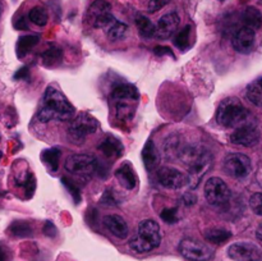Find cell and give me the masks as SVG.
<instances>
[{
  "instance_id": "1",
  "label": "cell",
  "mask_w": 262,
  "mask_h": 261,
  "mask_svg": "<svg viewBox=\"0 0 262 261\" xmlns=\"http://www.w3.org/2000/svg\"><path fill=\"white\" fill-rule=\"evenodd\" d=\"M74 112L76 109L63 92L54 87H48L42 96L37 117L42 123H48L50 120L66 122L73 118Z\"/></svg>"
},
{
  "instance_id": "2",
  "label": "cell",
  "mask_w": 262,
  "mask_h": 261,
  "mask_svg": "<svg viewBox=\"0 0 262 261\" xmlns=\"http://www.w3.org/2000/svg\"><path fill=\"white\" fill-rule=\"evenodd\" d=\"M178 158L187 166L189 171V184L193 182L194 186L200 179L207 173L212 164V155L205 146L200 143L186 145L181 148Z\"/></svg>"
},
{
  "instance_id": "3",
  "label": "cell",
  "mask_w": 262,
  "mask_h": 261,
  "mask_svg": "<svg viewBox=\"0 0 262 261\" xmlns=\"http://www.w3.org/2000/svg\"><path fill=\"white\" fill-rule=\"evenodd\" d=\"M161 243V232L158 223L152 219H145L138 224L137 234L130 238L129 246L135 252L146 253L159 247Z\"/></svg>"
},
{
  "instance_id": "4",
  "label": "cell",
  "mask_w": 262,
  "mask_h": 261,
  "mask_svg": "<svg viewBox=\"0 0 262 261\" xmlns=\"http://www.w3.org/2000/svg\"><path fill=\"white\" fill-rule=\"evenodd\" d=\"M248 118V110L237 97H228L220 102L216 112V120L225 128L239 127Z\"/></svg>"
},
{
  "instance_id": "5",
  "label": "cell",
  "mask_w": 262,
  "mask_h": 261,
  "mask_svg": "<svg viewBox=\"0 0 262 261\" xmlns=\"http://www.w3.org/2000/svg\"><path fill=\"white\" fill-rule=\"evenodd\" d=\"M100 124L96 118L87 113H81L74 120H72L68 128V136L73 142L82 143L90 135H94L99 129Z\"/></svg>"
},
{
  "instance_id": "6",
  "label": "cell",
  "mask_w": 262,
  "mask_h": 261,
  "mask_svg": "<svg viewBox=\"0 0 262 261\" xmlns=\"http://www.w3.org/2000/svg\"><path fill=\"white\" fill-rule=\"evenodd\" d=\"M87 22L95 28H109L115 22L112 5L106 0H95L87 10Z\"/></svg>"
},
{
  "instance_id": "7",
  "label": "cell",
  "mask_w": 262,
  "mask_h": 261,
  "mask_svg": "<svg viewBox=\"0 0 262 261\" xmlns=\"http://www.w3.org/2000/svg\"><path fill=\"white\" fill-rule=\"evenodd\" d=\"M97 159L89 154H74L67 158L64 168L68 173L79 177H89L97 170Z\"/></svg>"
},
{
  "instance_id": "8",
  "label": "cell",
  "mask_w": 262,
  "mask_h": 261,
  "mask_svg": "<svg viewBox=\"0 0 262 261\" xmlns=\"http://www.w3.org/2000/svg\"><path fill=\"white\" fill-rule=\"evenodd\" d=\"M205 197L207 202L215 207H223L229 202L230 189L222 178L212 177L205 183Z\"/></svg>"
},
{
  "instance_id": "9",
  "label": "cell",
  "mask_w": 262,
  "mask_h": 261,
  "mask_svg": "<svg viewBox=\"0 0 262 261\" xmlns=\"http://www.w3.org/2000/svg\"><path fill=\"white\" fill-rule=\"evenodd\" d=\"M223 168H224L225 173L232 178L243 179L250 176L251 170H252V164H251V159L247 155L234 153L225 156Z\"/></svg>"
},
{
  "instance_id": "10",
  "label": "cell",
  "mask_w": 262,
  "mask_h": 261,
  "mask_svg": "<svg viewBox=\"0 0 262 261\" xmlns=\"http://www.w3.org/2000/svg\"><path fill=\"white\" fill-rule=\"evenodd\" d=\"M179 252L189 261H207L211 258L212 250L201 241L194 238H184L179 243Z\"/></svg>"
},
{
  "instance_id": "11",
  "label": "cell",
  "mask_w": 262,
  "mask_h": 261,
  "mask_svg": "<svg viewBox=\"0 0 262 261\" xmlns=\"http://www.w3.org/2000/svg\"><path fill=\"white\" fill-rule=\"evenodd\" d=\"M156 179L160 186L168 189H181L189 184V177L186 173L170 166H163L159 169Z\"/></svg>"
},
{
  "instance_id": "12",
  "label": "cell",
  "mask_w": 262,
  "mask_h": 261,
  "mask_svg": "<svg viewBox=\"0 0 262 261\" xmlns=\"http://www.w3.org/2000/svg\"><path fill=\"white\" fill-rule=\"evenodd\" d=\"M228 256L234 261H262V250L253 243L237 242L229 246Z\"/></svg>"
},
{
  "instance_id": "13",
  "label": "cell",
  "mask_w": 262,
  "mask_h": 261,
  "mask_svg": "<svg viewBox=\"0 0 262 261\" xmlns=\"http://www.w3.org/2000/svg\"><path fill=\"white\" fill-rule=\"evenodd\" d=\"M261 133L256 125L252 124H242L237 127V129L230 136V141L234 145L245 146V147H252L257 145L260 141Z\"/></svg>"
},
{
  "instance_id": "14",
  "label": "cell",
  "mask_w": 262,
  "mask_h": 261,
  "mask_svg": "<svg viewBox=\"0 0 262 261\" xmlns=\"http://www.w3.org/2000/svg\"><path fill=\"white\" fill-rule=\"evenodd\" d=\"M256 41V33L255 30L250 27H242L235 32V35L233 36V48L235 51L241 54H248L252 51L253 46H255Z\"/></svg>"
},
{
  "instance_id": "15",
  "label": "cell",
  "mask_w": 262,
  "mask_h": 261,
  "mask_svg": "<svg viewBox=\"0 0 262 261\" xmlns=\"http://www.w3.org/2000/svg\"><path fill=\"white\" fill-rule=\"evenodd\" d=\"M179 22H181V19H179V15L176 12H170L168 14L163 15L159 19L158 26H156L155 36L158 38H161V40L169 38L171 35H174V32L178 28Z\"/></svg>"
},
{
  "instance_id": "16",
  "label": "cell",
  "mask_w": 262,
  "mask_h": 261,
  "mask_svg": "<svg viewBox=\"0 0 262 261\" xmlns=\"http://www.w3.org/2000/svg\"><path fill=\"white\" fill-rule=\"evenodd\" d=\"M115 178L118 179L120 186L123 188L128 189V191H132L137 186V176H136V171L133 169L132 164L125 161L123 163L119 168L115 171Z\"/></svg>"
},
{
  "instance_id": "17",
  "label": "cell",
  "mask_w": 262,
  "mask_h": 261,
  "mask_svg": "<svg viewBox=\"0 0 262 261\" xmlns=\"http://www.w3.org/2000/svg\"><path fill=\"white\" fill-rule=\"evenodd\" d=\"M102 223H104L105 228H106L113 235H115L117 238H120V240L127 238L128 225L120 215H106V216L104 217V220H102Z\"/></svg>"
},
{
  "instance_id": "18",
  "label": "cell",
  "mask_w": 262,
  "mask_h": 261,
  "mask_svg": "<svg viewBox=\"0 0 262 261\" xmlns=\"http://www.w3.org/2000/svg\"><path fill=\"white\" fill-rule=\"evenodd\" d=\"M113 101H137L140 99V92L136 86L130 83H120L113 89L110 94Z\"/></svg>"
},
{
  "instance_id": "19",
  "label": "cell",
  "mask_w": 262,
  "mask_h": 261,
  "mask_svg": "<svg viewBox=\"0 0 262 261\" xmlns=\"http://www.w3.org/2000/svg\"><path fill=\"white\" fill-rule=\"evenodd\" d=\"M99 150L109 159L119 158L123 154V145L118 138L114 137V136H107V137L100 143Z\"/></svg>"
},
{
  "instance_id": "20",
  "label": "cell",
  "mask_w": 262,
  "mask_h": 261,
  "mask_svg": "<svg viewBox=\"0 0 262 261\" xmlns=\"http://www.w3.org/2000/svg\"><path fill=\"white\" fill-rule=\"evenodd\" d=\"M141 156H142L143 164H145L147 170H154L159 165V159L160 158H159L158 150H156V146L152 140H148L146 142V145L143 146L142 153H141Z\"/></svg>"
},
{
  "instance_id": "21",
  "label": "cell",
  "mask_w": 262,
  "mask_h": 261,
  "mask_svg": "<svg viewBox=\"0 0 262 261\" xmlns=\"http://www.w3.org/2000/svg\"><path fill=\"white\" fill-rule=\"evenodd\" d=\"M61 59H63V50L60 49V46L55 45V44L49 45V48L42 53V63L45 67L58 66Z\"/></svg>"
},
{
  "instance_id": "22",
  "label": "cell",
  "mask_w": 262,
  "mask_h": 261,
  "mask_svg": "<svg viewBox=\"0 0 262 261\" xmlns=\"http://www.w3.org/2000/svg\"><path fill=\"white\" fill-rule=\"evenodd\" d=\"M242 19L246 27H250L252 30H258L262 26V14L260 10L255 7L246 8L242 14Z\"/></svg>"
},
{
  "instance_id": "23",
  "label": "cell",
  "mask_w": 262,
  "mask_h": 261,
  "mask_svg": "<svg viewBox=\"0 0 262 261\" xmlns=\"http://www.w3.org/2000/svg\"><path fill=\"white\" fill-rule=\"evenodd\" d=\"M204 235L207 242L214 243V245H223L232 237V233L223 228H210L205 230Z\"/></svg>"
},
{
  "instance_id": "24",
  "label": "cell",
  "mask_w": 262,
  "mask_h": 261,
  "mask_svg": "<svg viewBox=\"0 0 262 261\" xmlns=\"http://www.w3.org/2000/svg\"><path fill=\"white\" fill-rule=\"evenodd\" d=\"M246 96L253 105L262 109V77L255 79V81L248 84Z\"/></svg>"
},
{
  "instance_id": "25",
  "label": "cell",
  "mask_w": 262,
  "mask_h": 261,
  "mask_svg": "<svg viewBox=\"0 0 262 261\" xmlns=\"http://www.w3.org/2000/svg\"><path fill=\"white\" fill-rule=\"evenodd\" d=\"M38 41H40V37L35 35H27L19 37L17 42V55L19 58H23L26 54H28L32 50V48L37 45Z\"/></svg>"
},
{
  "instance_id": "26",
  "label": "cell",
  "mask_w": 262,
  "mask_h": 261,
  "mask_svg": "<svg viewBox=\"0 0 262 261\" xmlns=\"http://www.w3.org/2000/svg\"><path fill=\"white\" fill-rule=\"evenodd\" d=\"M136 26H137L138 32H140V35L142 37L151 38L152 36H155L156 26L146 15H137V18H136Z\"/></svg>"
},
{
  "instance_id": "27",
  "label": "cell",
  "mask_w": 262,
  "mask_h": 261,
  "mask_svg": "<svg viewBox=\"0 0 262 261\" xmlns=\"http://www.w3.org/2000/svg\"><path fill=\"white\" fill-rule=\"evenodd\" d=\"M60 150L53 147L43 151V153L41 154V159H42L43 163L48 165V168L50 169L51 171H56L59 168V159H60Z\"/></svg>"
},
{
  "instance_id": "28",
  "label": "cell",
  "mask_w": 262,
  "mask_h": 261,
  "mask_svg": "<svg viewBox=\"0 0 262 261\" xmlns=\"http://www.w3.org/2000/svg\"><path fill=\"white\" fill-rule=\"evenodd\" d=\"M28 19H30L33 25L43 27L49 20L48 12H46L45 8L35 7L30 10V13H28Z\"/></svg>"
},
{
  "instance_id": "29",
  "label": "cell",
  "mask_w": 262,
  "mask_h": 261,
  "mask_svg": "<svg viewBox=\"0 0 262 261\" xmlns=\"http://www.w3.org/2000/svg\"><path fill=\"white\" fill-rule=\"evenodd\" d=\"M135 114V107L128 101H117L115 104V117L119 120H130Z\"/></svg>"
},
{
  "instance_id": "30",
  "label": "cell",
  "mask_w": 262,
  "mask_h": 261,
  "mask_svg": "<svg viewBox=\"0 0 262 261\" xmlns=\"http://www.w3.org/2000/svg\"><path fill=\"white\" fill-rule=\"evenodd\" d=\"M128 31V26L125 23L115 20L109 28H107V37L110 41H118L125 36Z\"/></svg>"
},
{
  "instance_id": "31",
  "label": "cell",
  "mask_w": 262,
  "mask_h": 261,
  "mask_svg": "<svg viewBox=\"0 0 262 261\" xmlns=\"http://www.w3.org/2000/svg\"><path fill=\"white\" fill-rule=\"evenodd\" d=\"M191 26H186L178 35L174 38V44H176L177 48H179L181 50H187V49L191 46Z\"/></svg>"
},
{
  "instance_id": "32",
  "label": "cell",
  "mask_w": 262,
  "mask_h": 261,
  "mask_svg": "<svg viewBox=\"0 0 262 261\" xmlns=\"http://www.w3.org/2000/svg\"><path fill=\"white\" fill-rule=\"evenodd\" d=\"M9 232L14 237H28L32 234V227L26 222H15L9 227Z\"/></svg>"
},
{
  "instance_id": "33",
  "label": "cell",
  "mask_w": 262,
  "mask_h": 261,
  "mask_svg": "<svg viewBox=\"0 0 262 261\" xmlns=\"http://www.w3.org/2000/svg\"><path fill=\"white\" fill-rule=\"evenodd\" d=\"M61 182H63L64 186L67 187V189L69 191V193L72 194V197H73V201L78 205L79 202H81V191H79V187L77 186L73 181L66 178V177H63V178H61Z\"/></svg>"
},
{
  "instance_id": "34",
  "label": "cell",
  "mask_w": 262,
  "mask_h": 261,
  "mask_svg": "<svg viewBox=\"0 0 262 261\" xmlns=\"http://www.w3.org/2000/svg\"><path fill=\"white\" fill-rule=\"evenodd\" d=\"M160 217L166 224H176L179 220L178 209L177 207H166L160 212Z\"/></svg>"
},
{
  "instance_id": "35",
  "label": "cell",
  "mask_w": 262,
  "mask_h": 261,
  "mask_svg": "<svg viewBox=\"0 0 262 261\" xmlns=\"http://www.w3.org/2000/svg\"><path fill=\"white\" fill-rule=\"evenodd\" d=\"M250 206L256 215L262 216V192H257L251 196Z\"/></svg>"
},
{
  "instance_id": "36",
  "label": "cell",
  "mask_w": 262,
  "mask_h": 261,
  "mask_svg": "<svg viewBox=\"0 0 262 261\" xmlns=\"http://www.w3.org/2000/svg\"><path fill=\"white\" fill-rule=\"evenodd\" d=\"M100 202H101V205H104V206L106 207L115 206V205H117V200H115L114 193H113L112 191H109V189H106V191L104 192Z\"/></svg>"
},
{
  "instance_id": "37",
  "label": "cell",
  "mask_w": 262,
  "mask_h": 261,
  "mask_svg": "<svg viewBox=\"0 0 262 261\" xmlns=\"http://www.w3.org/2000/svg\"><path fill=\"white\" fill-rule=\"evenodd\" d=\"M169 2H170V0H150V2H148V12H158V10L163 9L165 5H168Z\"/></svg>"
},
{
  "instance_id": "38",
  "label": "cell",
  "mask_w": 262,
  "mask_h": 261,
  "mask_svg": "<svg viewBox=\"0 0 262 261\" xmlns=\"http://www.w3.org/2000/svg\"><path fill=\"white\" fill-rule=\"evenodd\" d=\"M154 53H155V55H158V56L169 55V56H171L173 59H176L173 50H171L170 48H168V46H156V48L154 49Z\"/></svg>"
},
{
  "instance_id": "39",
  "label": "cell",
  "mask_w": 262,
  "mask_h": 261,
  "mask_svg": "<svg viewBox=\"0 0 262 261\" xmlns=\"http://www.w3.org/2000/svg\"><path fill=\"white\" fill-rule=\"evenodd\" d=\"M182 201H183V204L187 205V206H192V205L196 204L197 196L194 193H192V192H186V193L182 196Z\"/></svg>"
},
{
  "instance_id": "40",
  "label": "cell",
  "mask_w": 262,
  "mask_h": 261,
  "mask_svg": "<svg viewBox=\"0 0 262 261\" xmlns=\"http://www.w3.org/2000/svg\"><path fill=\"white\" fill-rule=\"evenodd\" d=\"M43 233H45L46 235H49V237H55L56 235L55 225H54L51 222H46L45 227H43Z\"/></svg>"
},
{
  "instance_id": "41",
  "label": "cell",
  "mask_w": 262,
  "mask_h": 261,
  "mask_svg": "<svg viewBox=\"0 0 262 261\" xmlns=\"http://www.w3.org/2000/svg\"><path fill=\"white\" fill-rule=\"evenodd\" d=\"M30 76V71H28L27 67H23V68L18 69L14 74L15 79H27Z\"/></svg>"
},
{
  "instance_id": "42",
  "label": "cell",
  "mask_w": 262,
  "mask_h": 261,
  "mask_svg": "<svg viewBox=\"0 0 262 261\" xmlns=\"http://www.w3.org/2000/svg\"><path fill=\"white\" fill-rule=\"evenodd\" d=\"M15 28H18V30H27L28 23H27V20H26L25 17L18 18V20L15 22Z\"/></svg>"
},
{
  "instance_id": "43",
  "label": "cell",
  "mask_w": 262,
  "mask_h": 261,
  "mask_svg": "<svg viewBox=\"0 0 262 261\" xmlns=\"http://www.w3.org/2000/svg\"><path fill=\"white\" fill-rule=\"evenodd\" d=\"M0 261H7V252L2 246H0Z\"/></svg>"
},
{
  "instance_id": "44",
  "label": "cell",
  "mask_w": 262,
  "mask_h": 261,
  "mask_svg": "<svg viewBox=\"0 0 262 261\" xmlns=\"http://www.w3.org/2000/svg\"><path fill=\"white\" fill-rule=\"evenodd\" d=\"M256 237H257V240L260 241V243L262 245V224L256 230Z\"/></svg>"
},
{
  "instance_id": "45",
  "label": "cell",
  "mask_w": 262,
  "mask_h": 261,
  "mask_svg": "<svg viewBox=\"0 0 262 261\" xmlns=\"http://www.w3.org/2000/svg\"><path fill=\"white\" fill-rule=\"evenodd\" d=\"M2 13H3V5L2 3H0V17H2Z\"/></svg>"
},
{
  "instance_id": "46",
  "label": "cell",
  "mask_w": 262,
  "mask_h": 261,
  "mask_svg": "<svg viewBox=\"0 0 262 261\" xmlns=\"http://www.w3.org/2000/svg\"><path fill=\"white\" fill-rule=\"evenodd\" d=\"M3 158V154H2V151H0V159Z\"/></svg>"
},
{
  "instance_id": "47",
  "label": "cell",
  "mask_w": 262,
  "mask_h": 261,
  "mask_svg": "<svg viewBox=\"0 0 262 261\" xmlns=\"http://www.w3.org/2000/svg\"><path fill=\"white\" fill-rule=\"evenodd\" d=\"M219 2H224V0H219Z\"/></svg>"
},
{
  "instance_id": "48",
  "label": "cell",
  "mask_w": 262,
  "mask_h": 261,
  "mask_svg": "<svg viewBox=\"0 0 262 261\" xmlns=\"http://www.w3.org/2000/svg\"><path fill=\"white\" fill-rule=\"evenodd\" d=\"M0 194H2V191H0Z\"/></svg>"
}]
</instances>
